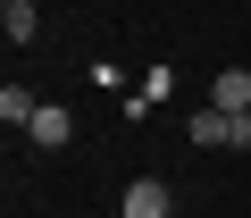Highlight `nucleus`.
<instances>
[{"label":"nucleus","instance_id":"nucleus-1","mask_svg":"<svg viewBox=\"0 0 251 218\" xmlns=\"http://www.w3.org/2000/svg\"><path fill=\"white\" fill-rule=\"evenodd\" d=\"M25 135H34L42 151H59V143L75 135V118H67V109H59V101H42V109H34V126H25Z\"/></svg>","mask_w":251,"mask_h":218},{"label":"nucleus","instance_id":"nucleus-2","mask_svg":"<svg viewBox=\"0 0 251 218\" xmlns=\"http://www.w3.org/2000/svg\"><path fill=\"white\" fill-rule=\"evenodd\" d=\"M126 218H168V185L159 176H134V185H126Z\"/></svg>","mask_w":251,"mask_h":218},{"label":"nucleus","instance_id":"nucleus-3","mask_svg":"<svg viewBox=\"0 0 251 218\" xmlns=\"http://www.w3.org/2000/svg\"><path fill=\"white\" fill-rule=\"evenodd\" d=\"M209 109H251V67H226L209 84Z\"/></svg>","mask_w":251,"mask_h":218},{"label":"nucleus","instance_id":"nucleus-4","mask_svg":"<svg viewBox=\"0 0 251 218\" xmlns=\"http://www.w3.org/2000/svg\"><path fill=\"white\" fill-rule=\"evenodd\" d=\"M34 109H42V101H34L25 84H0V118H9V126H34Z\"/></svg>","mask_w":251,"mask_h":218},{"label":"nucleus","instance_id":"nucleus-5","mask_svg":"<svg viewBox=\"0 0 251 218\" xmlns=\"http://www.w3.org/2000/svg\"><path fill=\"white\" fill-rule=\"evenodd\" d=\"M226 126H234V109H193V143H201V151L226 143Z\"/></svg>","mask_w":251,"mask_h":218},{"label":"nucleus","instance_id":"nucleus-6","mask_svg":"<svg viewBox=\"0 0 251 218\" xmlns=\"http://www.w3.org/2000/svg\"><path fill=\"white\" fill-rule=\"evenodd\" d=\"M0 34H9V42H34V0H9V9H0Z\"/></svg>","mask_w":251,"mask_h":218},{"label":"nucleus","instance_id":"nucleus-7","mask_svg":"<svg viewBox=\"0 0 251 218\" xmlns=\"http://www.w3.org/2000/svg\"><path fill=\"white\" fill-rule=\"evenodd\" d=\"M226 143H234V151H251V109H234V126H226Z\"/></svg>","mask_w":251,"mask_h":218}]
</instances>
